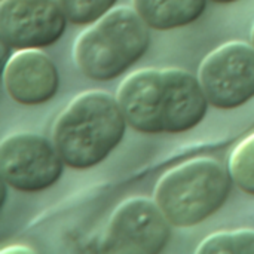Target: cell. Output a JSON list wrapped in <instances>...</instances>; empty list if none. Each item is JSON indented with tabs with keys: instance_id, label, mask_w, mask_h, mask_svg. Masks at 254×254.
I'll return each mask as SVG.
<instances>
[{
	"instance_id": "cell-1",
	"label": "cell",
	"mask_w": 254,
	"mask_h": 254,
	"mask_svg": "<svg viewBox=\"0 0 254 254\" xmlns=\"http://www.w3.org/2000/svg\"><path fill=\"white\" fill-rule=\"evenodd\" d=\"M116 98L127 122L144 134L189 131L208 106L199 79L179 68L138 70L124 79Z\"/></svg>"
},
{
	"instance_id": "cell-5",
	"label": "cell",
	"mask_w": 254,
	"mask_h": 254,
	"mask_svg": "<svg viewBox=\"0 0 254 254\" xmlns=\"http://www.w3.org/2000/svg\"><path fill=\"white\" fill-rule=\"evenodd\" d=\"M198 79L210 104L237 109L254 97V46L229 42L210 52L199 67Z\"/></svg>"
},
{
	"instance_id": "cell-10",
	"label": "cell",
	"mask_w": 254,
	"mask_h": 254,
	"mask_svg": "<svg viewBox=\"0 0 254 254\" xmlns=\"http://www.w3.org/2000/svg\"><path fill=\"white\" fill-rule=\"evenodd\" d=\"M132 4L150 28L173 30L196 21L207 0H132Z\"/></svg>"
},
{
	"instance_id": "cell-3",
	"label": "cell",
	"mask_w": 254,
	"mask_h": 254,
	"mask_svg": "<svg viewBox=\"0 0 254 254\" xmlns=\"http://www.w3.org/2000/svg\"><path fill=\"white\" fill-rule=\"evenodd\" d=\"M149 25L131 7H116L85 30L74 43L79 70L94 80H110L125 73L147 51Z\"/></svg>"
},
{
	"instance_id": "cell-2",
	"label": "cell",
	"mask_w": 254,
	"mask_h": 254,
	"mask_svg": "<svg viewBox=\"0 0 254 254\" xmlns=\"http://www.w3.org/2000/svg\"><path fill=\"white\" fill-rule=\"evenodd\" d=\"M127 124L118 98L103 91H88L58 116L54 146L65 165L86 170L104 161L122 141Z\"/></svg>"
},
{
	"instance_id": "cell-6",
	"label": "cell",
	"mask_w": 254,
	"mask_h": 254,
	"mask_svg": "<svg viewBox=\"0 0 254 254\" xmlns=\"http://www.w3.org/2000/svg\"><path fill=\"white\" fill-rule=\"evenodd\" d=\"M63 158L55 146L36 134H13L0 144V168L4 182L21 192H39L57 183Z\"/></svg>"
},
{
	"instance_id": "cell-7",
	"label": "cell",
	"mask_w": 254,
	"mask_h": 254,
	"mask_svg": "<svg viewBox=\"0 0 254 254\" xmlns=\"http://www.w3.org/2000/svg\"><path fill=\"white\" fill-rule=\"evenodd\" d=\"M170 220L159 205L132 198L119 205L107 226L104 250L112 253L155 254L170 240Z\"/></svg>"
},
{
	"instance_id": "cell-9",
	"label": "cell",
	"mask_w": 254,
	"mask_h": 254,
	"mask_svg": "<svg viewBox=\"0 0 254 254\" xmlns=\"http://www.w3.org/2000/svg\"><path fill=\"white\" fill-rule=\"evenodd\" d=\"M3 80L10 98L25 106L49 101L60 86L55 64L40 49H16L6 63Z\"/></svg>"
},
{
	"instance_id": "cell-11",
	"label": "cell",
	"mask_w": 254,
	"mask_h": 254,
	"mask_svg": "<svg viewBox=\"0 0 254 254\" xmlns=\"http://www.w3.org/2000/svg\"><path fill=\"white\" fill-rule=\"evenodd\" d=\"M229 173L241 190L254 195V132L234 149L229 159Z\"/></svg>"
},
{
	"instance_id": "cell-8",
	"label": "cell",
	"mask_w": 254,
	"mask_h": 254,
	"mask_svg": "<svg viewBox=\"0 0 254 254\" xmlns=\"http://www.w3.org/2000/svg\"><path fill=\"white\" fill-rule=\"evenodd\" d=\"M67 16L58 0H1V42L13 49H40L60 40Z\"/></svg>"
},
{
	"instance_id": "cell-14",
	"label": "cell",
	"mask_w": 254,
	"mask_h": 254,
	"mask_svg": "<svg viewBox=\"0 0 254 254\" xmlns=\"http://www.w3.org/2000/svg\"><path fill=\"white\" fill-rule=\"evenodd\" d=\"M33 250L27 249V247H9V249H4L1 250V254L6 253H31Z\"/></svg>"
},
{
	"instance_id": "cell-13",
	"label": "cell",
	"mask_w": 254,
	"mask_h": 254,
	"mask_svg": "<svg viewBox=\"0 0 254 254\" xmlns=\"http://www.w3.org/2000/svg\"><path fill=\"white\" fill-rule=\"evenodd\" d=\"M118 0H58L67 19L77 25L94 24L112 10Z\"/></svg>"
},
{
	"instance_id": "cell-16",
	"label": "cell",
	"mask_w": 254,
	"mask_h": 254,
	"mask_svg": "<svg viewBox=\"0 0 254 254\" xmlns=\"http://www.w3.org/2000/svg\"><path fill=\"white\" fill-rule=\"evenodd\" d=\"M252 42H253V46H254V28H253V34H252Z\"/></svg>"
},
{
	"instance_id": "cell-4",
	"label": "cell",
	"mask_w": 254,
	"mask_h": 254,
	"mask_svg": "<svg viewBox=\"0 0 254 254\" xmlns=\"http://www.w3.org/2000/svg\"><path fill=\"white\" fill-rule=\"evenodd\" d=\"M231 186L232 176L220 162L196 158L162 176L155 189V202L171 225L189 228L220 210Z\"/></svg>"
},
{
	"instance_id": "cell-15",
	"label": "cell",
	"mask_w": 254,
	"mask_h": 254,
	"mask_svg": "<svg viewBox=\"0 0 254 254\" xmlns=\"http://www.w3.org/2000/svg\"><path fill=\"white\" fill-rule=\"evenodd\" d=\"M216 3H234V1H238V0H213Z\"/></svg>"
},
{
	"instance_id": "cell-12",
	"label": "cell",
	"mask_w": 254,
	"mask_h": 254,
	"mask_svg": "<svg viewBox=\"0 0 254 254\" xmlns=\"http://www.w3.org/2000/svg\"><path fill=\"white\" fill-rule=\"evenodd\" d=\"M196 253H254L253 231L219 232L205 238Z\"/></svg>"
}]
</instances>
